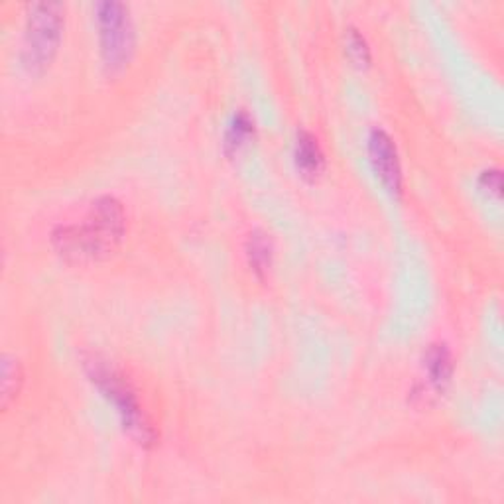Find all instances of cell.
<instances>
[{"label":"cell","mask_w":504,"mask_h":504,"mask_svg":"<svg viewBox=\"0 0 504 504\" xmlns=\"http://www.w3.org/2000/svg\"><path fill=\"white\" fill-rule=\"evenodd\" d=\"M124 234V211L113 197H101L93 203L87 217L79 225L61 227L53 234V243L63 256L75 261L101 259L109 254Z\"/></svg>","instance_id":"6da1fadb"},{"label":"cell","mask_w":504,"mask_h":504,"mask_svg":"<svg viewBox=\"0 0 504 504\" xmlns=\"http://www.w3.org/2000/svg\"><path fill=\"white\" fill-rule=\"evenodd\" d=\"M83 364L93 384H96V389L103 392V396H106V399L115 404V408L121 414V420L126 430L144 445L154 444L156 434L152 430V426L148 424L141 404H138L133 386L128 384V380H124L123 374L116 371L113 364H109L96 355L87 357Z\"/></svg>","instance_id":"7a4b0ae2"},{"label":"cell","mask_w":504,"mask_h":504,"mask_svg":"<svg viewBox=\"0 0 504 504\" xmlns=\"http://www.w3.org/2000/svg\"><path fill=\"white\" fill-rule=\"evenodd\" d=\"M63 32V8L56 3H40L30 8L24 32V66L41 73L56 56Z\"/></svg>","instance_id":"3957f363"},{"label":"cell","mask_w":504,"mask_h":504,"mask_svg":"<svg viewBox=\"0 0 504 504\" xmlns=\"http://www.w3.org/2000/svg\"><path fill=\"white\" fill-rule=\"evenodd\" d=\"M96 24L105 68L111 73L123 71L134 53V26L128 6L123 3L96 5Z\"/></svg>","instance_id":"277c9868"},{"label":"cell","mask_w":504,"mask_h":504,"mask_svg":"<svg viewBox=\"0 0 504 504\" xmlns=\"http://www.w3.org/2000/svg\"><path fill=\"white\" fill-rule=\"evenodd\" d=\"M369 156L374 174L382 181V186L399 196L402 191L400 160L392 138L382 128H374L369 136Z\"/></svg>","instance_id":"5b68a950"},{"label":"cell","mask_w":504,"mask_h":504,"mask_svg":"<svg viewBox=\"0 0 504 504\" xmlns=\"http://www.w3.org/2000/svg\"><path fill=\"white\" fill-rule=\"evenodd\" d=\"M296 164L304 178L316 179L325 168V156L314 134L302 131L296 142Z\"/></svg>","instance_id":"8992f818"},{"label":"cell","mask_w":504,"mask_h":504,"mask_svg":"<svg viewBox=\"0 0 504 504\" xmlns=\"http://www.w3.org/2000/svg\"><path fill=\"white\" fill-rule=\"evenodd\" d=\"M426 371L430 377V384L435 386L437 390H444L452 380L454 374V362L452 353L445 345H434L426 355Z\"/></svg>","instance_id":"52a82bcc"},{"label":"cell","mask_w":504,"mask_h":504,"mask_svg":"<svg viewBox=\"0 0 504 504\" xmlns=\"http://www.w3.org/2000/svg\"><path fill=\"white\" fill-rule=\"evenodd\" d=\"M246 254H249V262L252 266V270L262 276L272 262V244L270 239L266 237L264 233H252L249 244H246Z\"/></svg>","instance_id":"ba28073f"},{"label":"cell","mask_w":504,"mask_h":504,"mask_svg":"<svg viewBox=\"0 0 504 504\" xmlns=\"http://www.w3.org/2000/svg\"><path fill=\"white\" fill-rule=\"evenodd\" d=\"M23 367L14 357L5 355L3 359V408H8V404L16 399L23 386Z\"/></svg>","instance_id":"9c48e42d"},{"label":"cell","mask_w":504,"mask_h":504,"mask_svg":"<svg viewBox=\"0 0 504 504\" xmlns=\"http://www.w3.org/2000/svg\"><path fill=\"white\" fill-rule=\"evenodd\" d=\"M254 134V124L251 121V116L244 111L234 115V119L227 131V150L231 152H239V150L251 141V136Z\"/></svg>","instance_id":"30bf717a"},{"label":"cell","mask_w":504,"mask_h":504,"mask_svg":"<svg viewBox=\"0 0 504 504\" xmlns=\"http://www.w3.org/2000/svg\"><path fill=\"white\" fill-rule=\"evenodd\" d=\"M349 51H351L353 60H355L359 66L371 61V51H369L367 41H364V38L359 34V30H355V28L349 32Z\"/></svg>","instance_id":"8fae6325"},{"label":"cell","mask_w":504,"mask_h":504,"mask_svg":"<svg viewBox=\"0 0 504 504\" xmlns=\"http://www.w3.org/2000/svg\"><path fill=\"white\" fill-rule=\"evenodd\" d=\"M481 186L487 188L490 193H495L499 197L500 196V189H502V178H500V171L499 170H490L485 171L481 178Z\"/></svg>","instance_id":"7c38bea8"}]
</instances>
